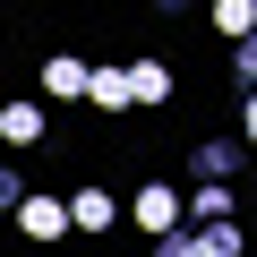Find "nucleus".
<instances>
[{
	"instance_id": "obj_1",
	"label": "nucleus",
	"mask_w": 257,
	"mask_h": 257,
	"mask_svg": "<svg viewBox=\"0 0 257 257\" xmlns=\"http://www.w3.org/2000/svg\"><path fill=\"white\" fill-rule=\"evenodd\" d=\"M155 257H240V223H180L155 240Z\"/></svg>"
},
{
	"instance_id": "obj_2",
	"label": "nucleus",
	"mask_w": 257,
	"mask_h": 257,
	"mask_svg": "<svg viewBox=\"0 0 257 257\" xmlns=\"http://www.w3.org/2000/svg\"><path fill=\"white\" fill-rule=\"evenodd\" d=\"M128 214H138V231H155V240H163V231H180V223H189V197H180L172 180H146L138 197H128Z\"/></svg>"
},
{
	"instance_id": "obj_3",
	"label": "nucleus",
	"mask_w": 257,
	"mask_h": 257,
	"mask_svg": "<svg viewBox=\"0 0 257 257\" xmlns=\"http://www.w3.org/2000/svg\"><path fill=\"white\" fill-rule=\"evenodd\" d=\"M18 231H26V240H69V231H77V223H69V197L35 189V197L18 206Z\"/></svg>"
},
{
	"instance_id": "obj_4",
	"label": "nucleus",
	"mask_w": 257,
	"mask_h": 257,
	"mask_svg": "<svg viewBox=\"0 0 257 257\" xmlns=\"http://www.w3.org/2000/svg\"><path fill=\"white\" fill-rule=\"evenodd\" d=\"M43 94H52V103H86V94H94V69H86L77 52H52V60H43Z\"/></svg>"
},
{
	"instance_id": "obj_5",
	"label": "nucleus",
	"mask_w": 257,
	"mask_h": 257,
	"mask_svg": "<svg viewBox=\"0 0 257 257\" xmlns=\"http://www.w3.org/2000/svg\"><path fill=\"white\" fill-rule=\"evenodd\" d=\"M69 223H77V231H111V223H120V197H111V189H77V197H69Z\"/></svg>"
},
{
	"instance_id": "obj_6",
	"label": "nucleus",
	"mask_w": 257,
	"mask_h": 257,
	"mask_svg": "<svg viewBox=\"0 0 257 257\" xmlns=\"http://www.w3.org/2000/svg\"><path fill=\"white\" fill-rule=\"evenodd\" d=\"M43 128H52L43 103H9V111H0V138H9V146H43Z\"/></svg>"
},
{
	"instance_id": "obj_7",
	"label": "nucleus",
	"mask_w": 257,
	"mask_h": 257,
	"mask_svg": "<svg viewBox=\"0 0 257 257\" xmlns=\"http://www.w3.org/2000/svg\"><path fill=\"white\" fill-rule=\"evenodd\" d=\"M189 223H231V180H197L189 189Z\"/></svg>"
},
{
	"instance_id": "obj_8",
	"label": "nucleus",
	"mask_w": 257,
	"mask_h": 257,
	"mask_svg": "<svg viewBox=\"0 0 257 257\" xmlns=\"http://www.w3.org/2000/svg\"><path fill=\"white\" fill-rule=\"evenodd\" d=\"M128 94H138V111L163 103V94H172V69H163V60H128Z\"/></svg>"
},
{
	"instance_id": "obj_9",
	"label": "nucleus",
	"mask_w": 257,
	"mask_h": 257,
	"mask_svg": "<svg viewBox=\"0 0 257 257\" xmlns=\"http://www.w3.org/2000/svg\"><path fill=\"white\" fill-rule=\"evenodd\" d=\"M94 111H138V94H128V69H94Z\"/></svg>"
},
{
	"instance_id": "obj_10",
	"label": "nucleus",
	"mask_w": 257,
	"mask_h": 257,
	"mask_svg": "<svg viewBox=\"0 0 257 257\" xmlns=\"http://www.w3.org/2000/svg\"><path fill=\"white\" fill-rule=\"evenodd\" d=\"M214 35L248 43V35H257V0H214Z\"/></svg>"
},
{
	"instance_id": "obj_11",
	"label": "nucleus",
	"mask_w": 257,
	"mask_h": 257,
	"mask_svg": "<svg viewBox=\"0 0 257 257\" xmlns=\"http://www.w3.org/2000/svg\"><path fill=\"white\" fill-rule=\"evenodd\" d=\"M240 172V138H214V146H197V180H231Z\"/></svg>"
},
{
	"instance_id": "obj_12",
	"label": "nucleus",
	"mask_w": 257,
	"mask_h": 257,
	"mask_svg": "<svg viewBox=\"0 0 257 257\" xmlns=\"http://www.w3.org/2000/svg\"><path fill=\"white\" fill-rule=\"evenodd\" d=\"M231 69H240V86H248V94H257V35H248V43H240V52H231Z\"/></svg>"
},
{
	"instance_id": "obj_13",
	"label": "nucleus",
	"mask_w": 257,
	"mask_h": 257,
	"mask_svg": "<svg viewBox=\"0 0 257 257\" xmlns=\"http://www.w3.org/2000/svg\"><path fill=\"white\" fill-rule=\"evenodd\" d=\"M240 146H257V94H248V111H240Z\"/></svg>"
}]
</instances>
